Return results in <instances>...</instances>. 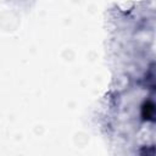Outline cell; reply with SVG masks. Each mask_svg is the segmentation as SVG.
<instances>
[{"instance_id":"obj_1","label":"cell","mask_w":156,"mask_h":156,"mask_svg":"<svg viewBox=\"0 0 156 156\" xmlns=\"http://www.w3.org/2000/svg\"><path fill=\"white\" fill-rule=\"evenodd\" d=\"M143 117L145 119H149V118L154 117V105H152V102H145V105L143 106Z\"/></svg>"}]
</instances>
